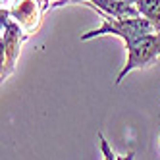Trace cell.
I'll list each match as a JSON object with an SVG mask.
<instances>
[{
	"instance_id": "1",
	"label": "cell",
	"mask_w": 160,
	"mask_h": 160,
	"mask_svg": "<svg viewBox=\"0 0 160 160\" xmlns=\"http://www.w3.org/2000/svg\"><path fill=\"white\" fill-rule=\"evenodd\" d=\"M125 42H128L129 54H128V64H125V68L118 77V83L125 77L128 72L151 66L160 56V31L145 33V35H133L125 39Z\"/></svg>"
},
{
	"instance_id": "2",
	"label": "cell",
	"mask_w": 160,
	"mask_h": 160,
	"mask_svg": "<svg viewBox=\"0 0 160 160\" xmlns=\"http://www.w3.org/2000/svg\"><path fill=\"white\" fill-rule=\"evenodd\" d=\"M8 14L10 12H4L2 10V27H4V35H2V68L6 66V70H2V77H6L14 68V62L19 54V44H21V39L19 37V27L10 23L8 19Z\"/></svg>"
},
{
	"instance_id": "4",
	"label": "cell",
	"mask_w": 160,
	"mask_h": 160,
	"mask_svg": "<svg viewBox=\"0 0 160 160\" xmlns=\"http://www.w3.org/2000/svg\"><path fill=\"white\" fill-rule=\"evenodd\" d=\"M137 10L141 16L151 19L160 31V0H137Z\"/></svg>"
},
{
	"instance_id": "5",
	"label": "cell",
	"mask_w": 160,
	"mask_h": 160,
	"mask_svg": "<svg viewBox=\"0 0 160 160\" xmlns=\"http://www.w3.org/2000/svg\"><path fill=\"white\" fill-rule=\"evenodd\" d=\"M42 2H44V4H42V8H47V4H48V0H42Z\"/></svg>"
},
{
	"instance_id": "3",
	"label": "cell",
	"mask_w": 160,
	"mask_h": 160,
	"mask_svg": "<svg viewBox=\"0 0 160 160\" xmlns=\"http://www.w3.org/2000/svg\"><path fill=\"white\" fill-rule=\"evenodd\" d=\"M18 21H19V27L25 29V31H33L37 27V21H39V0H18V4L10 10Z\"/></svg>"
}]
</instances>
